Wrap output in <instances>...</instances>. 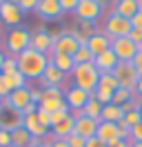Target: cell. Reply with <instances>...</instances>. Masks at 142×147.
Returning a JSON list of instances; mask_svg holds the SVG:
<instances>
[{
    "label": "cell",
    "mask_w": 142,
    "mask_h": 147,
    "mask_svg": "<svg viewBox=\"0 0 142 147\" xmlns=\"http://www.w3.org/2000/svg\"><path fill=\"white\" fill-rule=\"evenodd\" d=\"M16 60H18V71L22 74L27 80H40L44 69H47V65H49V56L40 54V51L29 47L22 54L16 56Z\"/></svg>",
    "instance_id": "obj_1"
},
{
    "label": "cell",
    "mask_w": 142,
    "mask_h": 147,
    "mask_svg": "<svg viewBox=\"0 0 142 147\" xmlns=\"http://www.w3.org/2000/svg\"><path fill=\"white\" fill-rule=\"evenodd\" d=\"M73 85L80 87V89H84V92L93 94L98 87V80H100V71H98V67L93 63H84V65H76L73 67Z\"/></svg>",
    "instance_id": "obj_2"
},
{
    "label": "cell",
    "mask_w": 142,
    "mask_h": 147,
    "mask_svg": "<svg viewBox=\"0 0 142 147\" xmlns=\"http://www.w3.org/2000/svg\"><path fill=\"white\" fill-rule=\"evenodd\" d=\"M62 107H67L62 87H44L42 98L38 102V109H44V111H49V114H53V111L62 109Z\"/></svg>",
    "instance_id": "obj_3"
},
{
    "label": "cell",
    "mask_w": 142,
    "mask_h": 147,
    "mask_svg": "<svg viewBox=\"0 0 142 147\" xmlns=\"http://www.w3.org/2000/svg\"><path fill=\"white\" fill-rule=\"evenodd\" d=\"M31 45V31L25 27H13L7 36V49L11 51V56L22 54L25 49H29Z\"/></svg>",
    "instance_id": "obj_4"
},
{
    "label": "cell",
    "mask_w": 142,
    "mask_h": 147,
    "mask_svg": "<svg viewBox=\"0 0 142 147\" xmlns=\"http://www.w3.org/2000/svg\"><path fill=\"white\" fill-rule=\"evenodd\" d=\"M131 20L129 18H122V16H118V13H111L104 22V34L111 40L113 38H122V36H129L131 34Z\"/></svg>",
    "instance_id": "obj_5"
},
{
    "label": "cell",
    "mask_w": 142,
    "mask_h": 147,
    "mask_svg": "<svg viewBox=\"0 0 142 147\" xmlns=\"http://www.w3.org/2000/svg\"><path fill=\"white\" fill-rule=\"evenodd\" d=\"M89 100H91V94L84 92V89H80V87H76V85L64 92V102H67V107L71 109L73 116L82 114V109H84V105H87Z\"/></svg>",
    "instance_id": "obj_6"
},
{
    "label": "cell",
    "mask_w": 142,
    "mask_h": 147,
    "mask_svg": "<svg viewBox=\"0 0 142 147\" xmlns=\"http://www.w3.org/2000/svg\"><path fill=\"white\" fill-rule=\"evenodd\" d=\"M111 74L115 76L118 85H120V87H127V89H135L138 78H140L138 71H135V67H133L131 63H118V67H115Z\"/></svg>",
    "instance_id": "obj_7"
},
{
    "label": "cell",
    "mask_w": 142,
    "mask_h": 147,
    "mask_svg": "<svg viewBox=\"0 0 142 147\" xmlns=\"http://www.w3.org/2000/svg\"><path fill=\"white\" fill-rule=\"evenodd\" d=\"M111 49H113V54L118 56V60H120V63H131L133 56L138 54V47L129 40V36L113 38V40H111Z\"/></svg>",
    "instance_id": "obj_8"
},
{
    "label": "cell",
    "mask_w": 142,
    "mask_h": 147,
    "mask_svg": "<svg viewBox=\"0 0 142 147\" xmlns=\"http://www.w3.org/2000/svg\"><path fill=\"white\" fill-rule=\"evenodd\" d=\"M31 102V92H29V85L27 87H20V89H13V92L9 94V98L2 100V107H9V109H16L22 114L27 105Z\"/></svg>",
    "instance_id": "obj_9"
},
{
    "label": "cell",
    "mask_w": 142,
    "mask_h": 147,
    "mask_svg": "<svg viewBox=\"0 0 142 147\" xmlns=\"http://www.w3.org/2000/svg\"><path fill=\"white\" fill-rule=\"evenodd\" d=\"M73 13L78 16V20L96 22V20L100 18V13H102V5H100L98 0H80Z\"/></svg>",
    "instance_id": "obj_10"
},
{
    "label": "cell",
    "mask_w": 142,
    "mask_h": 147,
    "mask_svg": "<svg viewBox=\"0 0 142 147\" xmlns=\"http://www.w3.org/2000/svg\"><path fill=\"white\" fill-rule=\"evenodd\" d=\"M71 116H73V114H71ZM73 118H76V127H73V131H76L78 136H82L84 140L96 136V131H98V120L87 118V116H82V114L73 116Z\"/></svg>",
    "instance_id": "obj_11"
},
{
    "label": "cell",
    "mask_w": 142,
    "mask_h": 147,
    "mask_svg": "<svg viewBox=\"0 0 142 147\" xmlns=\"http://www.w3.org/2000/svg\"><path fill=\"white\" fill-rule=\"evenodd\" d=\"M0 20L9 27H18L22 20V9L13 2H2L0 5Z\"/></svg>",
    "instance_id": "obj_12"
},
{
    "label": "cell",
    "mask_w": 142,
    "mask_h": 147,
    "mask_svg": "<svg viewBox=\"0 0 142 147\" xmlns=\"http://www.w3.org/2000/svg\"><path fill=\"white\" fill-rule=\"evenodd\" d=\"M31 49L40 51V54H53V40L49 38L47 29H38L36 34H31Z\"/></svg>",
    "instance_id": "obj_13"
},
{
    "label": "cell",
    "mask_w": 142,
    "mask_h": 147,
    "mask_svg": "<svg viewBox=\"0 0 142 147\" xmlns=\"http://www.w3.org/2000/svg\"><path fill=\"white\" fill-rule=\"evenodd\" d=\"M80 42L76 40L73 34H62L56 42H53V54H67V56H73L78 51Z\"/></svg>",
    "instance_id": "obj_14"
},
{
    "label": "cell",
    "mask_w": 142,
    "mask_h": 147,
    "mask_svg": "<svg viewBox=\"0 0 142 147\" xmlns=\"http://www.w3.org/2000/svg\"><path fill=\"white\" fill-rule=\"evenodd\" d=\"M96 138H100L104 145H109V143L118 140V138H120V127H118V123H107V120H100V123H98Z\"/></svg>",
    "instance_id": "obj_15"
},
{
    "label": "cell",
    "mask_w": 142,
    "mask_h": 147,
    "mask_svg": "<svg viewBox=\"0 0 142 147\" xmlns=\"http://www.w3.org/2000/svg\"><path fill=\"white\" fill-rule=\"evenodd\" d=\"M16 127H22V114L16 109H9V107H2L0 109V129L11 131Z\"/></svg>",
    "instance_id": "obj_16"
},
{
    "label": "cell",
    "mask_w": 142,
    "mask_h": 147,
    "mask_svg": "<svg viewBox=\"0 0 142 147\" xmlns=\"http://www.w3.org/2000/svg\"><path fill=\"white\" fill-rule=\"evenodd\" d=\"M118 56L113 54V49H107V51H102L100 56H96L93 58V65L98 67V71L100 74H109V71H113L115 67H118Z\"/></svg>",
    "instance_id": "obj_17"
},
{
    "label": "cell",
    "mask_w": 142,
    "mask_h": 147,
    "mask_svg": "<svg viewBox=\"0 0 142 147\" xmlns=\"http://www.w3.org/2000/svg\"><path fill=\"white\" fill-rule=\"evenodd\" d=\"M64 78H67V74H62L58 67H53L49 63L47 69H44V74H42V78H40V83H42V89L44 87H62Z\"/></svg>",
    "instance_id": "obj_18"
},
{
    "label": "cell",
    "mask_w": 142,
    "mask_h": 147,
    "mask_svg": "<svg viewBox=\"0 0 142 147\" xmlns=\"http://www.w3.org/2000/svg\"><path fill=\"white\" fill-rule=\"evenodd\" d=\"M87 47H89V51L93 54V58H96V56H100L102 51L111 49V38L107 36V34H102V31H96V34L87 40Z\"/></svg>",
    "instance_id": "obj_19"
},
{
    "label": "cell",
    "mask_w": 142,
    "mask_h": 147,
    "mask_svg": "<svg viewBox=\"0 0 142 147\" xmlns=\"http://www.w3.org/2000/svg\"><path fill=\"white\" fill-rule=\"evenodd\" d=\"M36 11H38L40 18H44V20H56V18L62 16V9H60V2H58V0H40L38 7H36Z\"/></svg>",
    "instance_id": "obj_20"
},
{
    "label": "cell",
    "mask_w": 142,
    "mask_h": 147,
    "mask_svg": "<svg viewBox=\"0 0 142 147\" xmlns=\"http://www.w3.org/2000/svg\"><path fill=\"white\" fill-rule=\"evenodd\" d=\"M22 127H25L33 138H44V136H49V127H44L42 123L38 120V116H36V114L22 116Z\"/></svg>",
    "instance_id": "obj_21"
},
{
    "label": "cell",
    "mask_w": 142,
    "mask_h": 147,
    "mask_svg": "<svg viewBox=\"0 0 142 147\" xmlns=\"http://www.w3.org/2000/svg\"><path fill=\"white\" fill-rule=\"evenodd\" d=\"M140 9H142V0H115V11L113 13L131 20Z\"/></svg>",
    "instance_id": "obj_22"
},
{
    "label": "cell",
    "mask_w": 142,
    "mask_h": 147,
    "mask_svg": "<svg viewBox=\"0 0 142 147\" xmlns=\"http://www.w3.org/2000/svg\"><path fill=\"white\" fill-rule=\"evenodd\" d=\"M49 63L53 65V67H58L62 74H71L73 71V58L71 56H67V54H51L49 56Z\"/></svg>",
    "instance_id": "obj_23"
},
{
    "label": "cell",
    "mask_w": 142,
    "mask_h": 147,
    "mask_svg": "<svg viewBox=\"0 0 142 147\" xmlns=\"http://www.w3.org/2000/svg\"><path fill=\"white\" fill-rule=\"evenodd\" d=\"M124 118V111L120 105H113V102H109L102 107V114H100V120H107V123H120Z\"/></svg>",
    "instance_id": "obj_24"
},
{
    "label": "cell",
    "mask_w": 142,
    "mask_h": 147,
    "mask_svg": "<svg viewBox=\"0 0 142 147\" xmlns=\"http://www.w3.org/2000/svg\"><path fill=\"white\" fill-rule=\"evenodd\" d=\"M73 127H76V118H73V116H67L62 123H58V125L51 127V134L56 138H67V136L73 134Z\"/></svg>",
    "instance_id": "obj_25"
},
{
    "label": "cell",
    "mask_w": 142,
    "mask_h": 147,
    "mask_svg": "<svg viewBox=\"0 0 142 147\" xmlns=\"http://www.w3.org/2000/svg\"><path fill=\"white\" fill-rule=\"evenodd\" d=\"M31 140H33V136H31L25 127L11 129V147H29Z\"/></svg>",
    "instance_id": "obj_26"
},
{
    "label": "cell",
    "mask_w": 142,
    "mask_h": 147,
    "mask_svg": "<svg viewBox=\"0 0 142 147\" xmlns=\"http://www.w3.org/2000/svg\"><path fill=\"white\" fill-rule=\"evenodd\" d=\"M102 107L104 105H100V102L93 98V94H91V100L84 105V109H82V116H87V118H93L100 123V114H102Z\"/></svg>",
    "instance_id": "obj_27"
},
{
    "label": "cell",
    "mask_w": 142,
    "mask_h": 147,
    "mask_svg": "<svg viewBox=\"0 0 142 147\" xmlns=\"http://www.w3.org/2000/svg\"><path fill=\"white\" fill-rule=\"evenodd\" d=\"M73 58V65H84V63H93V54L89 51V47L87 45H80L78 47V51L71 56Z\"/></svg>",
    "instance_id": "obj_28"
},
{
    "label": "cell",
    "mask_w": 142,
    "mask_h": 147,
    "mask_svg": "<svg viewBox=\"0 0 142 147\" xmlns=\"http://www.w3.org/2000/svg\"><path fill=\"white\" fill-rule=\"evenodd\" d=\"M98 87H100V89H109V92H115V89H118L120 85H118V80H115V76L109 71V74H100ZM98 87H96V89H98Z\"/></svg>",
    "instance_id": "obj_29"
},
{
    "label": "cell",
    "mask_w": 142,
    "mask_h": 147,
    "mask_svg": "<svg viewBox=\"0 0 142 147\" xmlns=\"http://www.w3.org/2000/svg\"><path fill=\"white\" fill-rule=\"evenodd\" d=\"M131 98H135V92L133 89H127V87H118L113 92V105H124L127 100H131Z\"/></svg>",
    "instance_id": "obj_30"
},
{
    "label": "cell",
    "mask_w": 142,
    "mask_h": 147,
    "mask_svg": "<svg viewBox=\"0 0 142 147\" xmlns=\"http://www.w3.org/2000/svg\"><path fill=\"white\" fill-rule=\"evenodd\" d=\"M16 71H18V60H16V56H9V58H5L0 74H2V76H13Z\"/></svg>",
    "instance_id": "obj_31"
},
{
    "label": "cell",
    "mask_w": 142,
    "mask_h": 147,
    "mask_svg": "<svg viewBox=\"0 0 142 147\" xmlns=\"http://www.w3.org/2000/svg\"><path fill=\"white\" fill-rule=\"evenodd\" d=\"M93 98H96L100 105H109V102L113 100V92H109V89H100V87H98L96 92H93Z\"/></svg>",
    "instance_id": "obj_32"
},
{
    "label": "cell",
    "mask_w": 142,
    "mask_h": 147,
    "mask_svg": "<svg viewBox=\"0 0 142 147\" xmlns=\"http://www.w3.org/2000/svg\"><path fill=\"white\" fill-rule=\"evenodd\" d=\"M78 34L80 36H84L89 40V38L96 34V27H93V22H87V20H80L78 22Z\"/></svg>",
    "instance_id": "obj_33"
},
{
    "label": "cell",
    "mask_w": 142,
    "mask_h": 147,
    "mask_svg": "<svg viewBox=\"0 0 142 147\" xmlns=\"http://www.w3.org/2000/svg\"><path fill=\"white\" fill-rule=\"evenodd\" d=\"M9 78V85H11V89H20V87H27V78L22 76L20 71H16L13 76H7Z\"/></svg>",
    "instance_id": "obj_34"
},
{
    "label": "cell",
    "mask_w": 142,
    "mask_h": 147,
    "mask_svg": "<svg viewBox=\"0 0 142 147\" xmlns=\"http://www.w3.org/2000/svg\"><path fill=\"white\" fill-rule=\"evenodd\" d=\"M67 116H71V109H69V107H62V109L53 111V114H51V127H53V125H58V123H62Z\"/></svg>",
    "instance_id": "obj_35"
},
{
    "label": "cell",
    "mask_w": 142,
    "mask_h": 147,
    "mask_svg": "<svg viewBox=\"0 0 142 147\" xmlns=\"http://www.w3.org/2000/svg\"><path fill=\"white\" fill-rule=\"evenodd\" d=\"M11 92H13V89H11V85H9V78L0 74V98H2V100L9 98V94H11Z\"/></svg>",
    "instance_id": "obj_36"
},
{
    "label": "cell",
    "mask_w": 142,
    "mask_h": 147,
    "mask_svg": "<svg viewBox=\"0 0 142 147\" xmlns=\"http://www.w3.org/2000/svg\"><path fill=\"white\" fill-rule=\"evenodd\" d=\"M42 140L47 143V147H69V145H67V140H64V138H56L53 134H49V136H44Z\"/></svg>",
    "instance_id": "obj_37"
},
{
    "label": "cell",
    "mask_w": 142,
    "mask_h": 147,
    "mask_svg": "<svg viewBox=\"0 0 142 147\" xmlns=\"http://www.w3.org/2000/svg\"><path fill=\"white\" fill-rule=\"evenodd\" d=\"M129 143H142V120L138 123V125H133V127H131Z\"/></svg>",
    "instance_id": "obj_38"
},
{
    "label": "cell",
    "mask_w": 142,
    "mask_h": 147,
    "mask_svg": "<svg viewBox=\"0 0 142 147\" xmlns=\"http://www.w3.org/2000/svg\"><path fill=\"white\" fill-rule=\"evenodd\" d=\"M142 120V114H140V109H133V111H127V114H124V123H129V125H138V123H140Z\"/></svg>",
    "instance_id": "obj_39"
},
{
    "label": "cell",
    "mask_w": 142,
    "mask_h": 147,
    "mask_svg": "<svg viewBox=\"0 0 142 147\" xmlns=\"http://www.w3.org/2000/svg\"><path fill=\"white\" fill-rule=\"evenodd\" d=\"M64 140H67V145H69V147H84V145H87V140H84L82 136H78L76 131H73L71 136H67Z\"/></svg>",
    "instance_id": "obj_40"
},
{
    "label": "cell",
    "mask_w": 142,
    "mask_h": 147,
    "mask_svg": "<svg viewBox=\"0 0 142 147\" xmlns=\"http://www.w3.org/2000/svg\"><path fill=\"white\" fill-rule=\"evenodd\" d=\"M38 2H40V0H18V7L25 13V11H33L36 7H38Z\"/></svg>",
    "instance_id": "obj_41"
},
{
    "label": "cell",
    "mask_w": 142,
    "mask_h": 147,
    "mask_svg": "<svg viewBox=\"0 0 142 147\" xmlns=\"http://www.w3.org/2000/svg\"><path fill=\"white\" fill-rule=\"evenodd\" d=\"M36 116H38V120L42 123L44 127H49V129H51V114H49V111H44V109H38V111H36Z\"/></svg>",
    "instance_id": "obj_42"
},
{
    "label": "cell",
    "mask_w": 142,
    "mask_h": 147,
    "mask_svg": "<svg viewBox=\"0 0 142 147\" xmlns=\"http://www.w3.org/2000/svg\"><path fill=\"white\" fill-rule=\"evenodd\" d=\"M122 107V111L127 114V111H133V109H140V98L135 96V98H131V100H127L124 105H120Z\"/></svg>",
    "instance_id": "obj_43"
},
{
    "label": "cell",
    "mask_w": 142,
    "mask_h": 147,
    "mask_svg": "<svg viewBox=\"0 0 142 147\" xmlns=\"http://www.w3.org/2000/svg\"><path fill=\"white\" fill-rule=\"evenodd\" d=\"M129 40H131L133 45L140 49V47H142V29H131V34H129Z\"/></svg>",
    "instance_id": "obj_44"
},
{
    "label": "cell",
    "mask_w": 142,
    "mask_h": 147,
    "mask_svg": "<svg viewBox=\"0 0 142 147\" xmlns=\"http://www.w3.org/2000/svg\"><path fill=\"white\" fill-rule=\"evenodd\" d=\"M58 2H60V9H62V13H64V11H76L80 0H58Z\"/></svg>",
    "instance_id": "obj_45"
},
{
    "label": "cell",
    "mask_w": 142,
    "mask_h": 147,
    "mask_svg": "<svg viewBox=\"0 0 142 147\" xmlns=\"http://www.w3.org/2000/svg\"><path fill=\"white\" fill-rule=\"evenodd\" d=\"M131 65L135 67V71H138V76H142V49H138V54L133 56Z\"/></svg>",
    "instance_id": "obj_46"
},
{
    "label": "cell",
    "mask_w": 142,
    "mask_h": 147,
    "mask_svg": "<svg viewBox=\"0 0 142 147\" xmlns=\"http://www.w3.org/2000/svg\"><path fill=\"white\" fill-rule=\"evenodd\" d=\"M0 147H11V131L0 129Z\"/></svg>",
    "instance_id": "obj_47"
},
{
    "label": "cell",
    "mask_w": 142,
    "mask_h": 147,
    "mask_svg": "<svg viewBox=\"0 0 142 147\" xmlns=\"http://www.w3.org/2000/svg\"><path fill=\"white\" fill-rule=\"evenodd\" d=\"M131 27H133V29H142V9L131 18Z\"/></svg>",
    "instance_id": "obj_48"
},
{
    "label": "cell",
    "mask_w": 142,
    "mask_h": 147,
    "mask_svg": "<svg viewBox=\"0 0 142 147\" xmlns=\"http://www.w3.org/2000/svg\"><path fill=\"white\" fill-rule=\"evenodd\" d=\"M29 92H31V102H40V98H42V89H36V87H29Z\"/></svg>",
    "instance_id": "obj_49"
},
{
    "label": "cell",
    "mask_w": 142,
    "mask_h": 147,
    "mask_svg": "<svg viewBox=\"0 0 142 147\" xmlns=\"http://www.w3.org/2000/svg\"><path fill=\"white\" fill-rule=\"evenodd\" d=\"M84 147H107V145L100 140V138L93 136V138H87V145H84Z\"/></svg>",
    "instance_id": "obj_50"
},
{
    "label": "cell",
    "mask_w": 142,
    "mask_h": 147,
    "mask_svg": "<svg viewBox=\"0 0 142 147\" xmlns=\"http://www.w3.org/2000/svg\"><path fill=\"white\" fill-rule=\"evenodd\" d=\"M36 111H38V105H36V102H29L25 109H22V116H29V114H36Z\"/></svg>",
    "instance_id": "obj_51"
},
{
    "label": "cell",
    "mask_w": 142,
    "mask_h": 147,
    "mask_svg": "<svg viewBox=\"0 0 142 147\" xmlns=\"http://www.w3.org/2000/svg\"><path fill=\"white\" fill-rule=\"evenodd\" d=\"M131 143L129 140H122V138H118V140H113V143H109L107 147H129Z\"/></svg>",
    "instance_id": "obj_52"
},
{
    "label": "cell",
    "mask_w": 142,
    "mask_h": 147,
    "mask_svg": "<svg viewBox=\"0 0 142 147\" xmlns=\"http://www.w3.org/2000/svg\"><path fill=\"white\" fill-rule=\"evenodd\" d=\"M60 36H62V29H58V27H56V29H49V38H51L53 42H56Z\"/></svg>",
    "instance_id": "obj_53"
},
{
    "label": "cell",
    "mask_w": 142,
    "mask_h": 147,
    "mask_svg": "<svg viewBox=\"0 0 142 147\" xmlns=\"http://www.w3.org/2000/svg\"><path fill=\"white\" fill-rule=\"evenodd\" d=\"M133 92H135V96L142 100V76L138 78V85H135V89H133Z\"/></svg>",
    "instance_id": "obj_54"
},
{
    "label": "cell",
    "mask_w": 142,
    "mask_h": 147,
    "mask_svg": "<svg viewBox=\"0 0 142 147\" xmlns=\"http://www.w3.org/2000/svg\"><path fill=\"white\" fill-rule=\"evenodd\" d=\"M29 147H47V143H44L42 138H33V140H31V145Z\"/></svg>",
    "instance_id": "obj_55"
},
{
    "label": "cell",
    "mask_w": 142,
    "mask_h": 147,
    "mask_svg": "<svg viewBox=\"0 0 142 147\" xmlns=\"http://www.w3.org/2000/svg\"><path fill=\"white\" fill-rule=\"evenodd\" d=\"M5 58H7V56H5L2 51H0V69H2V63H5Z\"/></svg>",
    "instance_id": "obj_56"
},
{
    "label": "cell",
    "mask_w": 142,
    "mask_h": 147,
    "mask_svg": "<svg viewBox=\"0 0 142 147\" xmlns=\"http://www.w3.org/2000/svg\"><path fill=\"white\" fill-rule=\"evenodd\" d=\"M129 147H142V143H131Z\"/></svg>",
    "instance_id": "obj_57"
},
{
    "label": "cell",
    "mask_w": 142,
    "mask_h": 147,
    "mask_svg": "<svg viewBox=\"0 0 142 147\" xmlns=\"http://www.w3.org/2000/svg\"><path fill=\"white\" fill-rule=\"evenodd\" d=\"M98 2H100V5H102V7H104L107 2H109V0H98Z\"/></svg>",
    "instance_id": "obj_58"
},
{
    "label": "cell",
    "mask_w": 142,
    "mask_h": 147,
    "mask_svg": "<svg viewBox=\"0 0 142 147\" xmlns=\"http://www.w3.org/2000/svg\"><path fill=\"white\" fill-rule=\"evenodd\" d=\"M5 2H13V5H18V0H5Z\"/></svg>",
    "instance_id": "obj_59"
},
{
    "label": "cell",
    "mask_w": 142,
    "mask_h": 147,
    "mask_svg": "<svg viewBox=\"0 0 142 147\" xmlns=\"http://www.w3.org/2000/svg\"><path fill=\"white\" fill-rule=\"evenodd\" d=\"M140 114H142V100H140Z\"/></svg>",
    "instance_id": "obj_60"
},
{
    "label": "cell",
    "mask_w": 142,
    "mask_h": 147,
    "mask_svg": "<svg viewBox=\"0 0 142 147\" xmlns=\"http://www.w3.org/2000/svg\"><path fill=\"white\" fill-rule=\"evenodd\" d=\"M0 109H2V98H0Z\"/></svg>",
    "instance_id": "obj_61"
},
{
    "label": "cell",
    "mask_w": 142,
    "mask_h": 147,
    "mask_svg": "<svg viewBox=\"0 0 142 147\" xmlns=\"http://www.w3.org/2000/svg\"><path fill=\"white\" fill-rule=\"evenodd\" d=\"M0 42H2V38H0Z\"/></svg>",
    "instance_id": "obj_62"
},
{
    "label": "cell",
    "mask_w": 142,
    "mask_h": 147,
    "mask_svg": "<svg viewBox=\"0 0 142 147\" xmlns=\"http://www.w3.org/2000/svg\"><path fill=\"white\" fill-rule=\"evenodd\" d=\"M0 5H2V2H0Z\"/></svg>",
    "instance_id": "obj_63"
},
{
    "label": "cell",
    "mask_w": 142,
    "mask_h": 147,
    "mask_svg": "<svg viewBox=\"0 0 142 147\" xmlns=\"http://www.w3.org/2000/svg\"><path fill=\"white\" fill-rule=\"evenodd\" d=\"M140 49H142V47H140Z\"/></svg>",
    "instance_id": "obj_64"
}]
</instances>
